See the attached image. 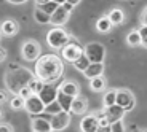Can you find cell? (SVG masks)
<instances>
[{
	"label": "cell",
	"instance_id": "6da1fadb",
	"mask_svg": "<svg viewBox=\"0 0 147 132\" xmlns=\"http://www.w3.org/2000/svg\"><path fill=\"white\" fill-rule=\"evenodd\" d=\"M64 73V62L56 54H43L35 61V77L45 85H53Z\"/></svg>",
	"mask_w": 147,
	"mask_h": 132
},
{
	"label": "cell",
	"instance_id": "7a4b0ae2",
	"mask_svg": "<svg viewBox=\"0 0 147 132\" xmlns=\"http://www.w3.org/2000/svg\"><path fill=\"white\" fill-rule=\"evenodd\" d=\"M35 78V75L30 72V70L24 69V67H19L16 64H11L7 70V75H5V83H7L10 92H13L15 95H18V92L22 88L29 86V83Z\"/></svg>",
	"mask_w": 147,
	"mask_h": 132
},
{
	"label": "cell",
	"instance_id": "3957f363",
	"mask_svg": "<svg viewBox=\"0 0 147 132\" xmlns=\"http://www.w3.org/2000/svg\"><path fill=\"white\" fill-rule=\"evenodd\" d=\"M69 40H70L69 33L61 27H55L47 33V43L55 49H63L69 43Z\"/></svg>",
	"mask_w": 147,
	"mask_h": 132
},
{
	"label": "cell",
	"instance_id": "277c9868",
	"mask_svg": "<svg viewBox=\"0 0 147 132\" xmlns=\"http://www.w3.org/2000/svg\"><path fill=\"white\" fill-rule=\"evenodd\" d=\"M82 54H85V48L78 43L77 40H72L70 38L69 43L61 49V57L67 62H74V61H77Z\"/></svg>",
	"mask_w": 147,
	"mask_h": 132
},
{
	"label": "cell",
	"instance_id": "5b68a950",
	"mask_svg": "<svg viewBox=\"0 0 147 132\" xmlns=\"http://www.w3.org/2000/svg\"><path fill=\"white\" fill-rule=\"evenodd\" d=\"M85 56L88 57L90 62H102L104 57H106V48L98 41L88 43L85 46Z\"/></svg>",
	"mask_w": 147,
	"mask_h": 132
},
{
	"label": "cell",
	"instance_id": "8992f818",
	"mask_svg": "<svg viewBox=\"0 0 147 132\" xmlns=\"http://www.w3.org/2000/svg\"><path fill=\"white\" fill-rule=\"evenodd\" d=\"M24 110L30 115V116H38L45 111V103L37 94H32L24 100Z\"/></svg>",
	"mask_w": 147,
	"mask_h": 132
},
{
	"label": "cell",
	"instance_id": "52a82bcc",
	"mask_svg": "<svg viewBox=\"0 0 147 132\" xmlns=\"http://www.w3.org/2000/svg\"><path fill=\"white\" fill-rule=\"evenodd\" d=\"M115 103H117V105H120L125 111H129V110H133V108H134L136 100H134V95H133L131 91H128V89H118Z\"/></svg>",
	"mask_w": 147,
	"mask_h": 132
},
{
	"label": "cell",
	"instance_id": "ba28073f",
	"mask_svg": "<svg viewBox=\"0 0 147 132\" xmlns=\"http://www.w3.org/2000/svg\"><path fill=\"white\" fill-rule=\"evenodd\" d=\"M40 45L34 40H27L26 43L22 45V57L29 61V62H35L37 59L40 57Z\"/></svg>",
	"mask_w": 147,
	"mask_h": 132
},
{
	"label": "cell",
	"instance_id": "9c48e42d",
	"mask_svg": "<svg viewBox=\"0 0 147 132\" xmlns=\"http://www.w3.org/2000/svg\"><path fill=\"white\" fill-rule=\"evenodd\" d=\"M70 123V113L69 111H59L58 115H53L51 116V131H63L69 126Z\"/></svg>",
	"mask_w": 147,
	"mask_h": 132
},
{
	"label": "cell",
	"instance_id": "30bf717a",
	"mask_svg": "<svg viewBox=\"0 0 147 132\" xmlns=\"http://www.w3.org/2000/svg\"><path fill=\"white\" fill-rule=\"evenodd\" d=\"M58 91L59 89L56 88V86L53 85H43V88H42V91L38 92V97L42 99V102L45 103V105H48V103H51L56 100V97H58Z\"/></svg>",
	"mask_w": 147,
	"mask_h": 132
},
{
	"label": "cell",
	"instance_id": "8fae6325",
	"mask_svg": "<svg viewBox=\"0 0 147 132\" xmlns=\"http://www.w3.org/2000/svg\"><path fill=\"white\" fill-rule=\"evenodd\" d=\"M80 131L82 132H98L99 131V123L96 115H86L80 121Z\"/></svg>",
	"mask_w": 147,
	"mask_h": 132
},
{
	"label": "cell",
	"instance_id": "7c38bea8",
	"mask_svg": "<svg viewBox=\"0 0 147 132\" xmlns=\"http://www.w3.org/2000/svg\"><path fill=\"white\" fill-rule=\"evenodd\" d=\"M126 111L121 108L120 105H112V107H106V110H104V115L107 116V119H109V123H115V121H120L121 118L125 116Z\"/></svg>",
	"mask_w": 147,
	"mask_h": 132
},
{
	"label": "cell",
	"instance_id": "4fadbf2b",
	"mask_svg": "<svg viewBox=\"0 0 147 132\" xmlns=\"http://www.w3.org/2000/svg\"><path fill=\"white\" fill-rule=\"evenodd\" d=\"M69 11H66L63 7H58V10L55 11L51 15V21H50V24H53V26L56 27H61L63 24H66L67 19H69Z\"/></svg>",
	"mask_w": 147,
	"mask_h": 132
},
{
	"label": "cell",
	"instance_id": "5bb4252c",
	"mask_svg": "<svg viewBox=\"0 0 147 132\" xmlns=\"http://www.w3.org/2000/svg\"><path fill=\"white\" fill-rule=\"evenodd\" d=\"M0 33L5 35V37H13L18 33V22L15 19H7V21L2 22L0 26Z\"/></svg>",
	"mask_w": 147,
	"mask_h": 132
},
{
	"label": "cell",
	"instance_id": "9a60e30c",
	"mask_svg": "<svg viewBox=\"0 0 147 132\" xmlns=\"http://www.w3.org/2000/svg\"><path fill=\"white\" fill-rule=\"evenodd\" d=\"M104 72V64L102 62H91L88 67H86V70L83 72V75L88 80H91V78H96V77H101Z\"/></svg>",
	"mask_w": 147,
	"mask_h": 132
},
{
	"label": "cell",
	"instance_id": "2e32d148",
	"mask_svg": "<svg viewBox=\"0 0 147 132\" xmlns=\"http://www.w3.org/2000/svg\"><path fill=\"white\" fill-rule=\"evenodd\" d=\"M32 131L34 132H51L50 121L43 119L42 116H32Z\"/></svg>",
	"mask_w": 147,
	"mask_h": 132
},
{
	"label": "cell",
	"instance_id": "e0dca14e",
	"mask_svg": "<svg viewBox=\"0 0 147 132\" xmlns=\"http://www.w3.org/2000/svg\"><path fill=\"white\" fill-rule=\"evenodd\" d=\"M59 91H63L64 94L70 95V97H77L80 94V88H78V85L75 81H64L61 85V88H59Z\"/></svg>",
	"mask_w": 147,
	"mask_h": 132
},
{
	"label": "cell",
	"instance_id": "ac0fdd59",
	"mask_svg": "<svg viewBox=\"0 0 147 132\" xmlns=\"http://www.w3.org/2000/svg\"><path fill=\"white\" fill-rule=\"evenodd\" d=\"M86 111V100L82 99V97H74L72 100V107H70V113H75V115H82Z\"/></svg>",
	"mask_w": 147,
	"mask_h": 132
},
{
	"label": "cell",
	"instance_id": "d6986e66",
	"mask_svg": "<svg viewBox=\"0 0 147 132\" xmlns=\"http://www.w3.org/2000/svg\"><path fill=\"white\" fill-rule=\"evenodd\" d=\"M56 100L59 102V105H61V108H63L64 111H69V113H70V107H72L74 97L64 94L63 91H58V97H56Z\"/></svg>",
	"mask_w": 147,
	"mask_h": 132
},
{
	"label": "cell",
	"instance_id": "ffe728a7",
	"mask_svg": "<svg viewBox=\"0 0 147 132\" xmlns=\"http://www.w3.org/2000/svg\"><path fill=\"white\" fill-rule=\"evenodd\" d=\"M107 18L110 19L112 26H118V24H121V22L125 21V15H123V11H121L120 8H114V10L109 13Z\"/></svg>",
	"mask_w": 147,
	"mask_h": 132
},
{
	"label": "cell",
	"instance_id": "44dd1931",
	"mask_svg": "<svg viewBox=\"0 0 147 132\" xmlns=\"http://www.w3.org/2000/svg\"><path fill=\"white\" fill-rule=\"evenodd\" d=\"M90 88L94 92L104 91V88H106V78H104L102 75H101V77H96V78H91V80H90Z\"/></svg>",
	"mask_w": 147,
	"mask_h": 132
},
{
	"label": "cell",
	"instance_id": "7402d4cb",
	"mask_svg": "<svg viewBox=\"0 0 147 132\" xmlns=\"http://www.w3.org/2000/svg\"><path fill=\"white\" fill-rule=\"evenodd\" d=\"M126 43H128L129 46H139V45H142V37L139 35L138 30H131V32L126 35Z\"/></svg>",
	"mask_w": 147,
	"mask_h": 132
},
{
	"label": "cell",
	"instance_id": "603a6c76",
	"mask_svg": "<svg viewBox=\"0 0 147 132\" xmlns=\"http://www.w3.org/2000/svg\"><path fill=\"white\" fill-rule=\"evenodd\" d=\"M110 29H112V22H110V19L107 18V16L98 19V22H96V30H98V32L106 33V32H109Z\"/></svg>",
	"mask_w": 147,
	"mask_h": 132
},
{
	"label": "cell",
	"instance_id": "cb8c5ba5",
	"mask_svg": "<svg viewBox=\"0 0 147 132\" xmlns=\"http://www.w3.org/2000/svg\"><path fill=\"white\" fill-rule=\"evenodd\" d=\"M34 18H35L37 22H40V24H50V21H51V16L47 15V13H45L43 10H40V8H35Z\"/></svg>",
	"mask_w": 147,
	"mask_h": 132
},
{
	"label": "cell",
	"instance_id": "d4e9b609",
	"mask_svg": "<svg viewBox=\"0 0 147 132\" xmlns=\"http://www.w3.org/2000/svg\"><path fill=\"white\" fill-rule=\"evenodd\" d=\"M72 64H74V67H75L77 70H80V72H85V70H86V67H88L91 62L88 61V57H86L85 54H82L80 57H78L77 61H74Z\"/></svg>",
	"mask_w": 147,
	"mask_h": 132
},
{
	"label": "cell",
	"instance_id": "484cf974",
	"mask_svg": "<svg viewBox=\"0 0 147 132\" xmlns=\"http://www.w3.org/2000/svg\"><path fill=\"white\" fill-rule=\"evenodd\" d=\"M59 111H64L63 108H61V105H59V102L58 100H55V102H51V103H48V105H45V113H48V115H58Z\"/></svg>",
	"mask_w": 147,
	"mask_h": 132
},
{
	"label": "cell",
	"instance_id": "4316f807",
	"mask_svg": "<svg viewBox=\"0 0 147 132\" xmlns=\"http://www.w3.org/2000/svg\"><path fill=\"white\" fill-rule=\"evenodd\" d=\"M115 99H117V91H107L104 94V107H112L115 105Z\"/></svg>",
	"mask_w": 147,
	"mask_h": 132
},
{
	"label": "cell",
	"instance_id": "83f0119b",
	"mask_svg": "<svg viewBox=\"0 0 147 132\" xmlns=\"http://www.w3.org/2000/svg\"><path fill=\"white\" fill-rule=\"evenodd\" d=\"M43 85H45L43 81L38 80V78L35 77V78H34V80L29 83V88H30V91H32L34 94H38V92L42 91V88H43Z\"/></svg>",
	"mask_w": 147,
	"mask_h": 132
},
{
	"label": "cell",
	"instance_id": "f1b7e54d",
	"mask_svg": "<svg viewBox=\"0 0 147 132\" xmlns=\"http://www.w3.org/2000/svg\"><path fill=\"white\" fill-rule=\"evenodd\" d=\"M58 7H59V5L56 3V2H53V0H51V2H48V3H45V5H40L38 8H40V10H43L45 13H47V15L51 16L53 13H55V11L58 10Z\"/></svg>",
	"mask_w": 147,
	"mask_h": 132
},
{
	"label": "cell",
	"instance_id": "f546056e",
	"mask_svg": "<svg viewBox=\"0 0 147 132\" xmlns=\"http://www.w3.org/2000/svg\"><path fill=\"white\" fill-rule=\"evenodd\" d=\"M10 107L13 110H21V108H24V99L19 97V95H16V97H13L10 100Z\"/></svg>",
	"mask_w": 147,
	"mask_h": 132
},
{
	"label": "cell",
	"instance_id": "4dcf8cb0",
	"mask_svg": "<svg viewBox=\"0 0 147 132\" xmlns=\"http://www.w3.org/2000/svg\"><path fill=\"white\" fill-rule=\"evenodd\" d=\"M109 131L110 132H125V123L121 121H115V123H110L109 126Z\"/></svg>",
	"mask_w": 147,
	"mask_h": 132
},
{
	"label": "cell",
	"instance_id": "1f68e13d",
	"mask_svg": "<svg viewBox=\"0 0 147 132\" xmlns=\"http://www.w3.org/2000/svg\"><path fill=\"white\" fill-rule=\"evenodd\" d=\"M98 123H99V129H109V126H110L109 119H107V116L104 113L98 116Z\"/></svg>",
	"mask_w": 147,
	"mask_h": 132
},
{
	"label": "cell",
	"instance_id": "d6a6232c",
	"mask_svg": "<svg viewBox=\"0 0 147 132\" xmlns=\"http://www.w3.org/2000/svg\"><path fill=\"white\" fill-rule=\"evenodd\" d=\"M32 94H34V92L30 91V88H29V86H26V88H22L21 91L18 92V95H19V97H22V99H24V100H26L27 97H30V95H32Z\"/></svg>",
	"mask_w": 147,
	"mask_h": 132
},
{
	"label": "cell",
	"instance_id": "836d02e7",
	"mask_svg": "<svg viewBox=\"0 0 147 132\" xmlns=\"http://www.w3.org/2000/svg\"><path fill=\"white\" fill-rule=\"evenodd\" d=\"M138 32H139V35L142 37V40H144V38L147 37V26H144V24H142V26L138 29Z\"/></svg>",
	"mask_w": 147,
	"mask_h": 132
},
{
	"label": "cell",
	"instance_id": "e575fe53",
	"mask_svg": "<svg viewBox=\"0 0 147 132\" xmlns=\"http://www.w3.org/2000/svg\"><path fill=\"white\" fill-rule=\"evenodd\" d=\"M0 132H13V127L8 124H0Z\"/></svg>",
	"mask_w": 147,
	"mask_h": 132
},
{
	"label": "cell",
	"instance_id": "d590c367",
	"mask_svg": "<svg viewBox=\"0 0 147 132\" xmlns=\"http://www.w3.org/2000/svg\"><path fill=\"white\" fill-rule=\"evenodd\" d=\"M8 100V94L7 91H0V103H5Z\"/></svg>",
	"mask_w": 147,
	"mask_h": 132
},
{
	"label": "cell",
	"instance_id": "8d00e7d4",
	"mask_svg": "<svg viewBox=\"0 0 147 132\" xmlns=\"http://www.w3.org/2000/svg\"><path fill=\"white\" fill-rule=\"evenodd\" d=\"M5 59H7V51L3 48H0V62H3Z\"/></svg>",
	"mask_w": 147,
	"mask_h": 132
},
{
	"label": "cell",
	"instance_id": "74e56055",
	"mask_svg": "<svg viewBox=\"0 0 147 132\" xmlns=\"http://www.w3.org/2000/svg\"><path fill=\"white\" fill-rule=\"evenodd\" d=\"M63 8H64L66 11H69V13H70V11L74 10V5H70V3H67V2H66V3L63 5Z\"/></svg>",
	"mask_w": 147,
	"mask_h": 132
},
{
	"label": "cell",
	"instance_id": "f35d334b",
	"mask_svg": "<svg viewBox=\"0 0 147 132\" xmlns=\"http://www.w3.org/2000/svg\"><path fill=\"white\" fill-rule=\"evenodd\" d=\"M7 2H10V3H15V5H21V3H24V2H27V0H7Z\"/></svg>",
	"mask_w": 147,
	"mask_h": 132
},
{
	"label": "cell",
	"instance_id": "ab89813d",
	"mask_svg": "<svg viewBox=\"0 0 147 132\" xmlns=\"http://www.w3.org/2000/svg\"><path fill=\"white\" fill-rule=\"evenodd\" d=\"M142 24H144V26H147V8L144 10V13H142Z\"/></svg>",
	"mask_w": 147,
	"mask_h": 132
},
{
	"label": "cell",
	"instance_id": "60d3db41",
	"mask_svg": "<svg viewBox=\"0 0 147 132\" xmlns=\"http://www.w3.org/2000/svg\"><path fill=\"white\" fill-rule=\"evenodd\" d=\"M48 2H51V0H35V3L40 7V5H45V3H48Z\"/></svg>",
	"mask_w": 147,
	"mask_h": 132
},
{
	"label": "cell",
	"instance_id": "b9f144b4",
	"mask_svg": "<svg viewBox=\"0 0 147 132\" xmlns=\"http://www.w3.org/2000/svg\"><path fill=\"white\" fill-rule=\"evenodd\" d=\"M82 0H67V3H70V5H74V7H75V5H78L80 3Z\"/></svg>",
	"mask_w": 147,
	"mask_h": 132
},
{
	"label": "cell",
	"instance_id": "7bdbcfd3",
	"mask_svg": "<svg viewBox=\"0 0 147 132\" xmlns=\"http://www.w3.org/2000/svg\"><path fill=\"white\" fill-rule=\"evenodd\" d=\"M53 2H56V3H58V5H59V7H63V5H64V3H66L67 0H53Z\"/></svg>",
	"mask_w": 147,
	"mask_h": 132
},
{
	"label": "cell",
	"instance_id": "ee69618b",
	"mask_svg": "<svg viewBox=\"0 0 147 132\" xmlns=\"http://www.w3.org/2000/svg\"><path fill=\"white\" fill-rule=\"evenodd\" d=\"M142 45H144V46L147 48V37H146V38H144V40H142Z\"/></svg>",
	"mask_w": 147,
	"mask_h": 132
},
{
	"label": "cell",
	"instance_id": "f6af8a7d",
	"mask_svg": "<svg viewBox=\"0 0 147 132\" xmlns=\"http://www.w3.org/2000/svg\"><path fill=\"white\" fill-rule=\"evenodd\" d=\"M98 132H110V131H109V129H99Z\"/></svg>",
	"mask_w": 147,
	"mask_h": 132
},
{
	"label": "cell",
	"instance_id": "bcb514c9",
	"mask_svg": "<svg viewBox=\"0 0 147 132\" xmlns=\"http://www.w3.org/2000/svg\"><path fill=\"white\" fill-rule=\"evenodd\" d=\"M0 41H2V33H0Z\"/></svg>",
	"mask_w": 147,
	"mask_h": 132
},
{
	"label": "cell",
	"instance_id": "7dc6e473",
	"mask_svg": "<svg viewBox=\"0 0 147 132\" xmlns=\"http://www.w3.org/2000/svg\"><path fill=\"white\" fill-rule=\"evenodd\" d=\"M0 118H2V110H0Z\"/></svg>",
	"mask_w": 147,
	"mask_h": 132
},
{
	"label": "cell",
	"instance_id": "c3c4849f",
	"mask_svg": "<svg viewBox=\"0 0 147 132\" xmlns=\"http://www.w3.org/2000/svg\"><path fill=\"white\" fill-rule=\"evenodd\" d=\"M141 132H146V131H141Z\"/></svg>",
	"mask_w": 147,
	"mask_h": 132
}]
</instances>
